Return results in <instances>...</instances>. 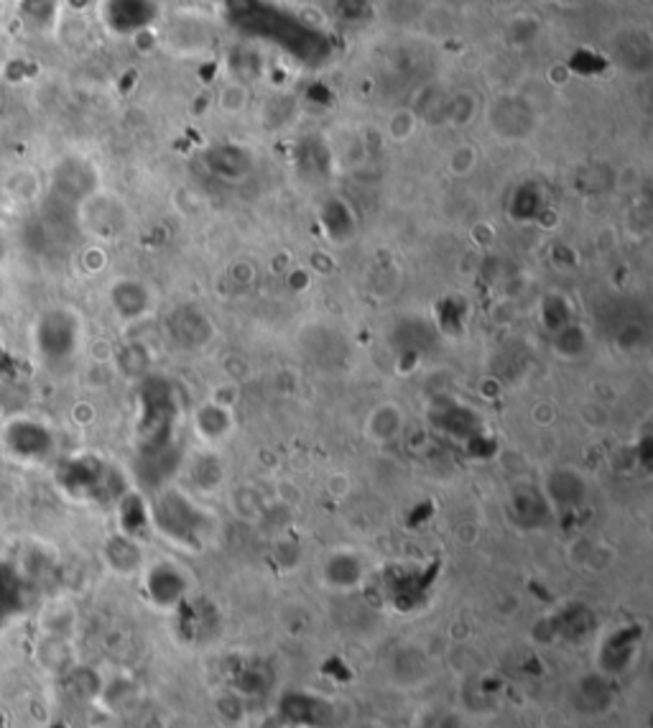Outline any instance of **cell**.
I'll return each mask as SVG.
<instances>
[{
    "label": "cell",
    "mask_w": 653,
    "mask_h": 728,
    "mask_svg": "<svg viewBox=\"0 0 653 728\" xmlns=\"http://www.w3.org/2000/svg\"><path fill=\"white\" fill-rule=\"evenodd\" d=\"M56 483L66 496L87 504L120 501L123 491L117 486V473L97 457H72L56 473Z\"/></svg>",
    "instance_id": "obj_1"
},
{
    "label": "cell",
    "mask_w": 653,
    "mask_h": 728,
    "mask_svg": "<svg viewBox=\"0 0 653 728\" xmlns=\"http://www.w3.org/2000/svg\"><path fill=\"white\" fill-rule=\"evenodd\" d=\"M34 345L44 361H69L79 345V317L66 307L46 310L34 325Z\"/></svg>",
    "instance_id": "obj_2"
},
{
    "label": "cell",
    "mask_w": 653,
    "mask_h": 728,
    "mask_svg": "<svg viewBox=\"0 0 653 728\" xmlns=\"http://www.w3.org/2000/svg\"><path fill=\"white\" fill-rule=\"evenodd\" d=\"M148 517L158 527V532L167 534L171 542H179V545H194L197 537L205 529V517L197 511L187 496L177 494V491L158 496Z\"/></svg>",
    "instance_id": "obj_3"
},
{
    "label": "cell",
    "mask_w": 653,
    "mask_h": 728,
    "mask_svg": "<svg viewBox=\"0 0 653 728\" xmlns=\"http://www.w3.org/2000/svg\"><path fill=\"white\" fill-rule=\"evenodd\" d=\"M3 445L11 456L24 463H39L54 450V437L36 419L15 416L3 429Z\"/></svg>",
    "instance_id": "obj_4"
},
{
    "label": "cell",
    "mask_w": 653,
    "mask_h": 728,
    "mask_svg": "<svg viewBox=\"0 0 653 728\" xmlns=\"http://www.w3.org/2000/svg\"><path fill=\"white\" fill-rule=\"evenodd\" d=\"M146 593L148 599L154 600L156 606L161 609H171V606H179L187 593V580L179 572V568H174L171 562H158L151 570L146 572Z\"/></svg>",
    "instance_id": "obj_5"
},
{
    "label": "cell",
    "mask_w": 653,
    "mask_h": 728,
    "mask_svg": "<svg viewBox=\"0 0 653 728\" xmlns=\"http://www.w3.org/2000/svg\"><path fill=\"white\" fill-rule=\"evenodd\" d=\"M105 562L120 575H130V572L138 570L141 565V549L136 545V539L128 534H116L105 542Z\"/></svg>",
    "instance_id": "obj_6"
},
{
    "label": "cell",
    "mask_w": 653,
    "mask_h": 728,
    "mask_svg": "<svg viewBox=\"0 0 653 728\" xmlns=\"http://www.w3.org/2000/svg\"><path fill=\"white\" fill-rule=\"evenodd\" d=\"M21 606H24L21 575L8 565H0V626L8 624L21 611Z\"/></svg>",
    "instance_id": "obj_7"
},
{
    "label": "cell",
    "mask_w": 653,
    "mask_h": 728,
    "mask_svg": "<svg viewBox=\"0 0 653 728\" xmlns=\"http://www.w3.org/2000/svg\"><path fill=\"white\" fill-rule=\"evenodd\" d=\"M110 300H113L117 314L126 320H136L148 310V294L138 282H117Z\"/></svg>",
    "instance_id": "obj_8"
},
{
    "label": "cell",
    "mask_w": 653,
    "mask_h": 728,
    "mask_svg": "<svg viewBox=\"0 0 653 728\" xmlns=\"http://www.w3.org/2000/svg\"><path fill=\"white\" fill-rule=\"evenodd\" d=\"M228 425L230 422H228L225 409H219L215 404H207L205 409L199 412V416H197V427L205 437H222L228 432Z\"/></svg>",
    "instance_id": "obj_9"
}]
</instances>
